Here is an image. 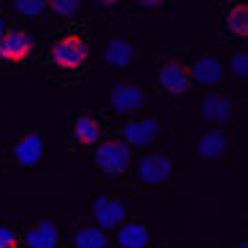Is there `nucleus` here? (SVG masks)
Segmentation results:
<instances>
[{
	"instance_id": "1",
	"label": "nucleus",
	"mask_w": 248,
	"mask_h": 248,
	"mask_svg": "<svg viewBox=\"0 0 248 248\" xmlns=\"http://www.w3.org/2000/svg\"><path fill=\"white\" fill-rule=\"evenodd\" d=\"M87 54L89 49L84 44V38L78 35H65L51 46V57H54V62L62 70H78L87 62Z\"/></svg>"
},
{
	"instance_id": "2",
	"label": "nucleus",
	"mask_w": 248,
	"mask_h": 248,
	"mask_svg": "<svg viewBox=\"0 0 248 248\" xmlns=\"http://www.w3.org/2000/svg\"><path fill=\"white\" fill-rule=\"evenodd\" d=\"M94 165H97V170H103L108 175L124 173L127 165H130V146L127 143H116V140L103 143L94 151Z\"/></svg>"
},
{
	"instance_id": "3",
	"label": "nucleus",
	"mask_w": 248,
	"mask_h": 248,
	"mask_svg": "<svg viewBox=\"0 0 248 248\" xmlns=\"http://www.w3.org/2000/svg\"><path fill=\"white\" fill-rule=\"evenodd\" d=\"M94 221H97L100 230H116L127 221V208L119 197H108V194H100L92 205Z\"/></svg>"
},
{
	"instance_id": "4",
	"label": "nucleus",
	"mask_w": 248,
	"mask_h": 248,
	"mask_svg": "<svg viewBox=\"0 0 248 248\" xmlns=\"http://www.w3.org/2000/svg\"><path fill=\"white\" fill-rule=\"evenodd\" d=\"M173 173V159L165 154H146L138 162V175L143 184H165Z\"/></svg>"
},
{
	"instance_id": "5",
	"label": "nucleus",
	"mask_w": 248,
	"mask_h": 248,
	"mask_svg": "<svg viewBox=\"0 0 248 248\" xmlns=\"http://www.w3.org/2000/svg\"><path fill=\"white\" fill-rule=\"evenodd\" d=\"M30 51H32V38L22 30H6V35L0 38V60L22 62L30 57Z\"/></svg>"
},
{
	"instance_id": "6",
	"label": "nucleus",
	"mask_w": 248,
	"mask_h": 248,
	"mask_svg": "<svg viewBox=\"0 0 248 248\" xmlns=\"http://www.w3.org/2000/svg\"><path fill=\"white\" fill-rule=\"evenodd\" d=\"M122 135L130 146H149V143H154L156 135H159V122H156L154 116L130 119V122L122 127Z\"/></svg>"
},
{
	"instance_id": "7",
	"label": "nucleus",
	"mask_w": 248,
	"mask_h": 248,
	"mask_svg": "<svg viewBox=\"0 0 248 248\" xmlns=\"http://www.w3.org/2000/svg\"><path fill=\"white\" fill-rule=\"evenodd\" d=\"M143 100H146V94H143V89L135 87V84H113L111 87V108L116 113L138 111V108L143 106Z\"/></svg>"
},
{
	"instance_id": "8",
	"label": "nucleus",
	"mask_w": 248,
	"mask_h": 248,
	"mask_svg": "<svg viewBox=\"0 0 248 248\" xmlns=\"http://www.w3.org/2000/svg\"><path fill=\"white\" fill-rule=\"evenodd\" d=\"M41 156H44V138L38 132L22 135L14 146V159H16L19 168H32V165L41 162Z\"/></svg>"
},
{
	"instance_id": "9",
	"label": "nucleus",
	"mask_w": 248,
	"mask_h": 248,
	"mask_svg": "<svg viewBox=\"0 0 248 248\" xmlns=\"http://www.w3.org/2000/svg\"><path fill=\"white\" fill-rule=\"evenodd\" d=\"M192 84V76H189V68H184L181 62H165L159 68V87L170 94H181L189 89Z\"/></svg>"
},
{
	"instance_id": "10",
	"label": "nucleus",
	"mask_w": 248,
	"mask_h": 248,
	"mask_svg": "<svg viewBox=\"0 0 248 248\" xmlns=\"http://www.w3.org/2000/svg\"><path fill=\"white\" fill-rule=\"evenodd\" d=\"M151 240V232L143 221H124L116 232L119 248H146Z\"/></svg>"
},
{
	"instance_id": "11",
	"label": "nucleus",
	"mask_w": 248,
	"mask_h": 248,
	"mask_svg": "<svg viewBox=\"0 0 248 248\" xmlns=\"http://www.w3.org/2000/svg\"><path fill=\"white\" fill-rule=\"evenodd\" d=\"M189 76H192L197 84H202V87H213V84H218V81L224 78V65L216 57H200V60L194 62V68L189 70Z\"/></svg>"
},
{
	"instance_id": "12",
	"label": "nucleus",
	"mask_w": 248,
	"mask_h": 248,
	"mask_svg": "<svg viewBox=\"0 0 248 248\" xmlns=\"http://www.w3.org/2000/svg\"><path fill=\"white\" fill-rule=\"evenodd\" d=\"M232 111H235V106H232L230 97H224V94H205L202 100V116L208 119V122H227V119L232 116Z\"/></svg>"
},
{
	"instance_id": "13",
	"label": "nucleus",
	"mask_w": 248,
	"mask_h": 248,
	"mask_svg": "<svg viewBox=\"0 0 248 248\" xmlns=\"http://www.w3.org/2000/svg\"><path fill=\"white\" fill-rule=\"evenodd\" d=\"M135 57V49H132L130 41H124V38H113L108 41L106 51H103V60L111 65V68H127Z\"/></svg>"
},
{
	"instance_id": "14",
	"label": "nucleus",
	"mask_w": 248,
	"mask_h": 248,
	"mask_svg": "<svg viewBox=\"0 0 248 248\" xmlns=\"http://www.w3.org/2000/svg\"><path fill=\"white\" fill-rule=\"evenodd\" d=\"M27 246L30 248H57L60 246V232L51 221H38L27 232Z\"/></svg>"
},
{
	"instance_id": "15",
	"label": "nucleus",
	"mask_w": 248,
	"mask_h": 248,
	"mask_svg": "<svg viewBox=\"0 0 248 248\" xmlns=\"http://www.w3.org/2000/svg\"><path fill=\"white\" fill-rule=\"evenodd\" d=\"M73 135H76V140H78L81 146H92V143L100 138V124H97V119L87 116V113L76 116V122H73Z\"/></svg>"
},
{
	"instance_id": "16",
	"label": "nucleus",
	"mask_w": 248,
	"mask_h": 248,
	"mask_svg": "<svg viewBox=\"0 0 248 248\" xmlns=\"http://www.w3.org/2000/svg\"><path fill=\"white\" fill-rule=\"evenodd\" d=\"M224 151H227V140H224V135L216 130L205 132L202 140L197 143V154L202 156V159H218V156H224Z\"/></svg>"
},
{
	"instance_id": "17",
	"label": "nucleus",
	"mask_w": 248,
	"mask_h": 248,
	"mask_svg": "<svg viewBox=\"0 0 248 248\" xmlns=\"http://www.w3.org/2000/svg\"><path fill=\"white\" fill-rule=\"evenodd\" d=\"M76 248H108V237L100 227H81L73 235Z\"/></svg>"
},
{
	"instance_id": "18",
	"label": "nucleus",
	"mask_w": 248,
	"mask_h": 248,
	"mask_svg": "<svg viewBox=\"0 0 248 248\" xmlns=\"http://www.w3.org/2000/svg\"><path fill=\"white\" fill-rule=\"evenodd\" d=\"M227 30L232 35H246L248 32V8L246 6H232L227 11Z\"/></svg>"
},
{
	"instance_id": "19",
	"label": "nucleus",
	"mask_w": 248,
	"mask_h": 248,
	"mask_svg": "<svg viewBox=\"0 0 248 248\" xmlns=\"http://www.w3.org/2000/svg\"><path fill=\"white\" fill-rule=\"evenodd\" d=\"M46 6H51V11L60 14V16H76L81 8L78 0H51V3H46Z\"/></svg>"
},
{
	"instance_id": "20",
	"label": "nucleus",
	"mask_w": 248,
	"mask_h": 248,
	"mask_svg": "<svg viewBox=\"0 0 248 248\" xmlns=\"http://www.w3.org/2000/svg\"><path fill=\"white\" fill-rule=\"evenodd\" d=\"M14 8H16L19 14H25V16H38V14H44L46 3L44 0H16Z\"/></svg>"
},
{
	"instance_id": "21",
	"label": "nucleus",
	"mask_w": 248,
	"mask_h": 248,
	"mask_svg": "<svg viewBox=\"0 0 248 248\" xmlns=\"http://www.w3.org/2000/svg\"><path fill=\"white\" fill-rule=\"evenodd\" d=\"M230 70H232L235 76H240V78L248 73V57H246V51H235V54H232Z\"/></svg>"
},
{
	"instance_id": "22",
	"label": "nucleus",
	"mask_w": 248,
	"mask_h": 248,
	"mask_svg": "<svg viewBox=\"0 0 248 248\" xmlns=\"http://www.w3.org/2000/svg\"><path fill=\"white\" fill-rule=\"evenodd\" d=\"M0 248H19L16 235L11 230H6V227H0Z\"/></svg>"
},
{
	"instance_id": "23",
	"label": "nucleus",
	"mask_w": 248,
	"mask_h": 248,
	"mask_svg": "<svg viewBox=\"0 0 248 248\" xmlns=\"http://www.w3.org/2000/svg\"><path fill=\"white\" fill-rule=\"evenodd\" d=\"M6 35V22H3V14H0V38Z\"/></svg>"
},
{
	"instance_id": "24",
	"label": "nucleus",
	"mask_w": 248,
	"mask_h": 248,
	"mask_svg": "<svg viewBox=\"0 0 248 248\" xmlns=\"http://www.w3.org/2000/svg\"><path fill=\"white\" fill-rule=\"evenodd\" d=\"M235 248H248V246H246V243H237V246H235Z\"/></svg>"
}]
</instances>
